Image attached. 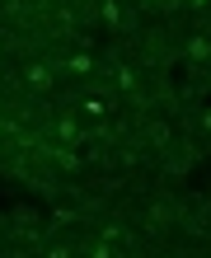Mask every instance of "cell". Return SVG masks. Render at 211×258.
Returning <instances> with one entry per match:
<instances>
[{
	"mask_svg": "<svg viewBox=\"0 0 211 258\" xmlns=\"http://www.w3.org/2000/svg\"><path fill=\"white\" fill-rule=\"evenodd\" d=\"M56 136H61V141H80V127H75V122H71V117H66V122H61V127H56Z\"/></svg>",
	"mask_w": 211,
	"mask_h": 258,
	"instance_id": "6",
	"label": "cell"
},
{
	"mask_svg": "<svg viewBox=\"0 0 211 258\" xmlns=\"http://www.w3.org/2000/svg\"><path fill=\"white\" fill-rule=\"evenodd\" d=\"M94 258H113V249L108 244H94Z\"/></svg>",
	"mask_w": 211,
	"mask_h": 258,
	"instance_id": "7",
	"label": "cell"
},
{
	"mask_svg": "<svg viewBox=\"0 0 211 258\" xmlns=\"http://www.w3.org/2000/svg\"><path fill=\"white\" fill-rule=\"evenodd\" d=\"M24 80L33 85V89H42V94H52V89H56V75H52L47 61H28L24 66Z\"/></svg>",
	"mask_w": 211,
	"mask_h": 258,
	"instance_id": "1",
	"label": "cell"
},
{
	"mask_svg": "<svg viewBox=\"0 0 211 258\" xmlns=\"http://www.w3.org/2000/svg\"><path fill=\"white\" fill-rule=\"evenodd\" d=\"M188 5H211V0H188Z\"/></svg>",
	"mask_w": 211,
	"mask_h": 258,
	"instance_id": "10",
	"label": "cell"
},
{
	"mask_svg": "<svg viewBox=\"0 0 211 258\" xmlns=\"http://www.w3.org/2000/svg\"><path fill=\"white\" fill-rule=\"evenodd\" d=\"M99 19L103 24H122V5H117V0H103V5H99Z\"/></svg>",
	"mask_w": 211,
	"mask_h": 258,
	"instance_id": "3",
	"label": "cell"
},
{
	"mask_svg": "<svg viewBox=\"0 0 211 258\" xmlns=\"http://www.w3.org/2000/svg\"><path fill=\"white\" fill-rule=\"evenodd\" d=\"M202 127H206V132H211V108H206V113H202Z\"/></svg>",
	"mask_w": 211,
	"mask_h": 258,
	"instance_id": "9",
	"label": "cell"
},
{
	"mask_svg": "<svg viewBox=\"0 0 211 258\" xmlns=\"http://www.w3.org/2000/svg\"><path fill=\"white\" fill-rule=\"evenodd\" d=\"M188 56H192V61H211V42H206L202 33H192V38H188Z\"/></svg>",
	"mask_w": 211,
	"mask_h": 258,
	"instance_id": "2",
	"label": "cell"
},
{
	"mask_svg": "<svg viewBox=\"0 0 211 258\" xmlns=\"http://www.w3.org/2000/svg\"><path fill=\"white\" fill-rule=\"evenodd\" d=\"M66 71H75V75H85V71H94V56H85V52H75V56H66Z\"/></svg>",
	"mask_w": 211,
	"mask_h": 258,
	"instance_id": "4",
	"label": "cell"
},
{
	"mask_svg": "<svg viewBox=\"0 0 211 258\" xmlns=\"http://www.w3.org/2000/svg\"><path fill=\"white\" fill-rule=\"evenodd\" d=\"M117 85L131 94V89H136V71H131V66H117Z\"/></svg>",
	"mask_w": 211,
	"mask_h": 258,
	"instance_id": "5",
	"label": "cell"
},
{
	"mask_svg": "<svg viewBox=\"0 0 211 258\" xmlns=\"http://www.w3.org/2000/svg\"><path fill=\"white\" fill-rule=\"evenodd\" d=\"M47 258H71V249H61V244H56V249H47Z\"/></svg>",
	"mask_w": 211,
	"mask_h": 258,
	"instance_id": "8",
	"label": "cell"
}]
</instances>
